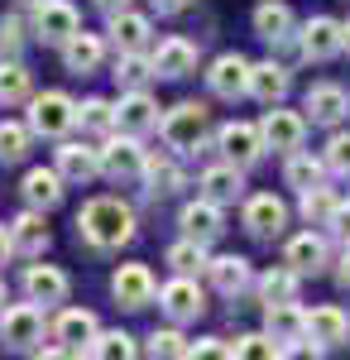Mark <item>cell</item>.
<instances>
[{"mask_svg":"<svg viewBox=\"0 0 350 360\" xmlns=\"http://www.w3.org/2000/svg\"><path fill=\"white\" fill-rule=\"evenodd\" d=\"M77 236L91 250H120L135 240V207L120 197H91L77 212Z\"/></svg>","mask_w":350,"mask_h":360,"instance_id":"1","label":"cell"},{"mask_svg":"<svg viewBox=\"0 0 350 360\" xmlns=\"http://www.w3.org/2000/svg\"><path fill=\"white\" fill-rule=\"evenodd\" d=\"M207 130H212V111H207L202 101H178V106H168V111H163V125H159L163 144H168L173 154H197V149L207 144Z\"/></svg>","mask_w":350,"mask_h":360,"instance_id":"2","label":"cell"},{"mask_svg":"<svg viewBox=\"0 0 350 360\" xmlns=\"http://www.w3.org/2000/svg\"><path fill=\"white\" fill-rule=\"evenodd\" d=\"M25 120L39 139H67V130H77V101L67 91H39V96H29Z\"/></svg>","mask_w":350,"mask_h":360,"instance_id":"3","label":"cell"},{"mask_svg":"<svg viewBox=\"0 0 350 360\" xmlns=\"http://www.w3.org/2000/svg\"><path fill=\"white\" fill-rule=\"evenodd\" d=\"M149 159L154 154L139 144V135H125V130L106 135V144H101V168H106V178H115V183H139L149 173Z\"/></svg>","mask_w":350,"mask_h":360,"instance_id":"4","label":"cell"},{"mask_svg":"<svg viewBox=\"0 0 350 360\" xmlns=\"http://www.w3.org/2000/svg\"><path fill=\"white\" fill-rule=\"evenodd\" d=\"M0 341L10 351H39L44 346V307L34 303V298L0 307Z\"/></svg>","mask_w":350,"mask_h":360,"instance_id":"5","label":"cell"},{"mask_svg":"<svg viewBox=\"0 0 350 360\" xmlns=\"http://www.w3.org/2000/svg\"><path fill=\"white\" fill-rule=\"evenodd\" d=\"M216 149H221V159H231V164H259L264 154H269V144H264V130L259 125H249V120H226L221 130H216Z\"/></svg>","mask_w":350,"mask_h":360,"instance_id":"6","label":"cell"},{"mask_svg":"<svg viewBox=\"0 0 350 360\" xmlns=\"http://www.w3.org/2000/svg\"><path fill=\"white\" fill-rule=\"evenodd\" d=\"M297 49L307 63H331L336 53H346V25L331 20V15H312L297 29Z\"/></svg>","mask_w":350,"mask_h":360,"instance_id":"7","label":"cell"},{"mask_svg":"<svg viewBox=\"0 0 350 360\" xmlns=\"http://www.w3.org/2000/svg\"><path fill=\"white\" fill-rule=\"evenodd\" d=\"M259 130H264V144H269L273 154L288 159V154H297V149L307 144V115H302V111H283V101H278V106L264 111Z\"/></svg>","mask_w":350,"mask_h":360,"instance_id":"8","label":"cell"},{"mask_svg":"<svg viewBox=\"0 0 350 360\" xmlns=\"http://www.w3.org/2000/svg\"><path fill=\"white\" fill-rule=\"evenodd\" d=\"M53 168L67 178V183H96V178H106V168H101V149H91V144H82V139H58L53 149Z\"/></svg>","mask_w":350,"mask_h":360,"instance_id":"9","label":"cell"},{"mask_svg":"<svg viewBox=\"0 0 350 360\" xmlns=\"http://www.w3.org/2000/svg\"><path fill=\"white\" fill-rule=\"evenodd\" d=\"M240 226L254 236V240H273V236H283V226H288V207H283V197H273V193L245 197Z\"/></svg>","mask_w":350,"mask_h":360,"instance_id":"10","label":"cell"},{"mask_svg":"<svg viewBox=\"0 0 350 360\" xmlns=\"http://www.w3.org/2000/svg\"><path fill=\"white\" fill-rule=\"evenodd\" d=\"M159 307L173 317V322H197V317L207 312V293H202L197 274H173L168 278V283L159 288Z\"/></svg>","mask_w":350,"mask_h":360,"instance_id":"11","label":"cell"},{"mask_svg":"<svg viewBox=\"0 0 350 360\" xmlns=\"http://www.w3.org/2000/svg\"><path fill=\"white\" fill-rule=\"evenodd\" d=\"M34 39H44V44H67L72 34L82 29V20H77V5L72 0H39L34 5Z\"/></svg>","mask_w":350,"mask_h":360,"instance_id":"12","label":"cell"},{"mask_svg":"<svg viewBox=\"0 0 350 360\" xmlns=\"http://www.w3.org/2000/svg\"><path fill=\"white\" fill-rule=\"evenodd\" d=\"M110 293H115V303L125 307V312L149 307L154 298H159L154 269H149V264H120V269H115V278H110Z\"/></svg>","mask_w":350,"mask_h":360,"instance_id":"13","label":"cell"},{"mask_svg":"<svg viewBox=\"0 0 350 360\" xmlns=\"http://www.w3.org/2000/svg\"><path fill=\"white\" fill-rule=\"evenodd\" d=\"M115 120H120V130L125 135H154L163 125L159 115V101L149 96V86H139V91H120V101H115Z\"/></svg>","mask_w":350,"mask_h":360,"instance_id":"14","label":"cell"},{"mask_svg":"<svg viewBox=\"0 0 350 360\" xmlns=\"http://www.w3.org/2000/svg\"><path fill=\"white\" fill-rule=\"evenodd\" d=\"M249 58L245 53H221L212 58V68H207V86H212V96H226V101H235V96H249Z\"/></svg>","mask_w":350,"mask_h":360,"instance_id":"15","label":"cell"},{"mask_svg":"<svg viewBox=\"0 0 350 360\" xmlns=\"http://www.w3.org/2000/svg\"><path fill=\"white\" fill-rule=\"evenodd\" d=\"M302 111H307V120H312V125L336 130V125L350 115V91H346V86H336V82H317L312 91H307Z\"/></svg>","mask_w":350,"mask_h":360,"instance_id":"16","label":"cell"},{"mask_svg":"<svg viewBox=\"0 0 350 360\" xmlns=\"http://www.w3.org/2000/svg\"><path fill=\"white\" fill-rule=\"evenodd\" d=\"M283 264H293L302 278H307V274H322L326 264H331V245H326V236L307 226L302 236H293V240L283 245Z\"/></svg>","mask_w":350,"mask_h":360,"instance_id":"17","label":"cell"},{"mask_svg":"<svg viewBox=\"0 0 350 360\" xmlns=\"http://www.w3.org/2000/svg\"><path fill=\"white\" fill-rule=\"evenodd\" d=\"M110 44H115V53H149V44H154V25H149V15H139V10H120V15H110Z\"/></svg>","mask_w":350,"mask_h":360,"instance_id":"18","label":"cell"},{"mask_svg":"<svg viewBox=\"0 0 350 360\" xmlns=\"http://www.w3.org/2000/svg\"><path fill=\"white\" fill-rule=\"evenodd\" d=\"M207 278H212V288L221 298H240V293L254 288V269H249L245 255H216L207 264Z\"/></svg>","mask_w":350,"mask_h":360,"instance_id":"19","label":"cell"},{"mask_svg":"<svg viewBox=\"0 0 350 360\" xmlns=\"http://www.w3.org/2000/svg\"><path fill=\"white\" fill-rule=\"evenodd\" d=\"M178 226H183V236L212 245V240H221V231H226V212H221V202H212V197H197V202L183 207Z\"/></svg>","mask_w":350,"mask_h":360,"instance_id":"20","label":"cell"},{"mask_svg":"<svg viewBox=\"0 0 350 360\" xmlns=\"http://www.w3.org/2000/svg\"><path fill=\"white\" fill-rule=\"evenodd\" d=\"M197 188H202V197H212V202H221V207H231V202H240V193H245V168L231 164V159H221V164L202 168Z\"/></svg>","mask_w":350,"mask_h":360,"instance_id":"21","label":"cell"},{"mask_svg":"<svg viewBox=\"0 0 350 360\" xmlns=\"http://www.w3.org/2000/svg\"><path fill=\"white\" fill-rule=\"evenodd\" d=\"M63 193H67V178L58 168H29L25 183H20L25 207H39V212H53L58 202H63Z\"/></svg>","mask_w":350,"mask_h":360,"instance_id":"22","label":"cell"},{"mask_svg":"<svg viewBox=\"0 0 350 360\" xmlns=\"http://www.w3.org/2000/svg\"><path fill=\"white\" fill-rule=\"evenodd\" d=\"M96 332H101V322H96V312H86V307H63L58 322H53V341L72 346L77 356L96 341Z\"/></svg>","mask_w":350,"mask_h":360,"instance_id":"23","label":"cell"},{"mask_svg":"<svg viewBox=\"0 0 350 360\" xmlns=\"http://www.w3.org/2000/svg\"><path fill=\"white\" fill-rule=\"evenodd\" d=\"M67 288H72V278L63 274L58 264H29L25 269V293L34 303H67Z\"/></svg>","mask_w":350,"mask_h":360,"instance_id":"24","label":"cell"},{"mask_svg":"<svg viewBox=\"0 0 350 360\" xmlns=\"http://www.w3.org/2000/svg\"><path fill=\"white\" fill-rule=\"evenodd\" d=\"M10 240H15V255L39 259V255L48 250V221H44V212H39V207H25V212L10 221Z\"/></svg>","mask_w":350,"mask_h":360,"instance_id":"25","label":"cell"},{"mask_svg":"<svg viewBox=\"0 0 350 360\" xmlns=\"http://www.w3.org/2000/svg\"><path fill=\"white\" fill-rule=\"evenodd\" d=\"M307 336H312V341H322L326 351H331V346H346V341H350L346 307H336V303L312 307V312H307Z\"/></svg>","mask_w":350,"mask_h":360,"instance_id":"26","label":"cell"},{"mask_svg":"<svg viewBox=\"0 0 350 360\" xmlns=\"http://www.w3.org/2000/svg\"><path fill=\"white\" fill-rule=\"evenodd\" d=\"M101 58H106V39H101V34L77 29V34L63 44V68H67V72H77V77L96 72V68H101Z\"/></svg>","mask_w":350,"mask_h":360,"instance_id":"27","label":"cell"},{"mask_svg":"<svg viewBox=\"0 0 350 360\" xmlns=\"http://www.w3.org/2000/svg\"><path fill=\"white\" fill-rule=\"evenodd\" d=\"M293 29H297L293 10H288L283 0H259V5H254V34H259L264 44H273V49L288 44V39H297Z\"/></svg>","mask_w":350,"mask_h":360,"instance_id":"28","label":"cell"},{"mask_svg":"<svg viewBox=\"0 0 350 360\" xmlns=\"http://www.w3.org/2000/svg\"><path fill=\"white\" fill-rule=\"evenodd\" d=\"M249 96H254L259 106H278V101L288 96V68L273 63V58L254 63V68H249Z\"/></svg>","mask_w":350,"mask_h":360,"instance_id":"29","label":"cell"},{"mask_svg":"<svg viewBox=\"0 0 350 360\" xmlns=\"http://www.w3.org/2000/svg\"><path fill=\"white\" fill-rule=\"evenodd\" d=\"M154 53V68H159V77H188L197 72V44L192 39H163L159 49H149Z\"/></svg>","mask_w":350,"mask_h":360,"instance_id":"30","label":"cell"},{"mask_svg":"<svg viewBox=\"0 0 350 360\" xmlns=\"http://www.w3.org/2000/svg\"><path fill=\"white\" fill-rule=\"evenodd\" d=\"M264 332H273L278 341H302L307 336V307H297V298L293 303H269L264 307Z\"/></svg>","mask_w":350,"mask_h":360,"instance_id":"31","label":"cell"},{"mask_svg":"<svg viewBox=\"0 0 350 360\" xmlns=\"http://www.w3.org/2000/svg\"><path fill=\"white\" fill-rule=\"evenodd\" d=\"M326 154H312V149H297V154H288V164H283V183L288 188H297V193H307V188H317V183H326Z\"/></svg>","mask_w":350,"mask_h":360,"instance_id":"32","label":"cell"},{"mask_svg":"<svg viewBox=\"0 0 350 360\" xmlns=\"http://www.w3.org/2000/svg\"><path fill=\"white\" fill-rule=\"evenodd\" d=\"M254 288H259V303H293L297 288H302V274H297L293 264H273V269H264V274L254 278Z\"/></svg>","mask_w":350,"mask_h":360,"instance_id":"33","label":"cell"},{"mask_svg":"<svg viewBox=\"0 0 350 360\" xmlns=\"http://www.w3.org/2000/svg\"><path fill=\"white\" fill-rule=\"evenodd\" d=\"M34 77L20 58H0V106H29Z\"/></svg>","mask_w":350,"mask_h":360,"instance_id":"34","label":"cell"},{"mask_svg":"<svg viewBox=\"0 0 350 360\" xmlns=\"http://www.w3.org/2000/svg\"><path fill=\"white\" fill-rule=\"evenodd\" d=\"M115 86L120 91H139V86H149L159 77V68H154V53H115Z\"/></svg>","mask_w":350,"mask_h":360,"instance_id":"35","label":"cell"},{"mask_svg":"<svg viewBox=\"0 0 350 360\" xmlns=\"http://www.w3.org/2000/svg\"><path fill=\"white\" fill-rule=\"evenodd\" d=\"M297 197H302V202H297V217L307 226H331L336 207H341V193L326 188V183H317V188H307V193H297Z\"/></svg>","mask_w":350,"mask_h":360,"instance_id":"36","label":"cell"},{"mask_svg":"<svg viewBox=\"0 0 350 360\" xmlns=\"http://www.w3.org/2000/svg\"><path fill=\"white\" fill-rule=\"evenodd\" d=\"M293 346L288 341H278L273 332H249V336H235L231 341V356L235 360H278V356H288Z\"/></svg>","mask_w":350,"mask_h":360,"instance_id":"37","label":"cell"},{"mask_svg":"<svg viewBox=\"0 0 350 360\" xmlns=\"http://www.w3.org/2000/svg\"><path fill=\"white\" fill-rule=\"evenodd\" d=\"M163 259H168V269H173V274H207V264H212L207 245H202V240H192V236L173 240Z\"/></svg>","mask_w":350,"mask_h":360,"instance_id":"38","label":"cell"},{"mask_svg":"<svg viewBox=\"0 0 350 360\" xmlns=\"http://www.w3.org/2000/svg\"><path fill=\"white\" fill-rule=\"evenodd\" d=\"M77 125H82V130H91V135H115V130H120L115 106H110L106 96H86V101L77 106Z\"/></svg>","mask_w":350,"mask_h":360,"instance_id":"39","label":"cell"},{"mask_svg":"<svg viewBox=\"0 0 350 360\" xmlns=\"http://www.w3.org/2000/svg\"><path fill=\"white\" fill-rule=\"evenodd\" d=\"M34 139L39 135L29 130V120H0V164H20Z\"/></svg>","mask_w":350,"mask_h":360,"instance_id":"40","label":"cell"},{"mask_svg":"<svg viewBox=\"0 0 350 360\" xmlns=\"http://www.w3.org/2000/svg\"><path fill=\"white\" fill-rule=\"evenodd\" d=\"M144 183H149V197H173L188 188V178H183V168L168 164V159H149V173H144Z\"/></svg>","mask_w":350,"mask_h":360,"instance_id":"41","label":"cell"},{"mask_svg":"<svg viewBox=\"0 0 350 360\" xmlns=\"http://www.w3.org/2000/svg\"><path fill=\"white\" fill-rule=\"evenodd\" d=\"M86 356H96V360H130V356H139V346H135V336H130V332H96V341L86 346Z\"/></svg>","mask_w":350,"mask_h":360,"instance_id":"42","label":"cell"},{"mask_svg":"<svg viewBox=\"0 0 350 360\" xmlns=\"http://www.w3.org/2000/svg\"><path fill=\"white\" fill-rule=\"evenodd\" d=\"M144 351L154 360H173V356H188V336L178 332V327H159V332L144 341Z\"/></svg>","mask_w":350,"mask_h":360,"instance_id":"43","label":"cell"},{"mask_svg":"<svg viewBox=\"0 0 350 360\" xmlns=\"http://www.w3.org/2000/svg\"><path fill=\"white\" fill-rule=\"evenodd\" d=\"M326 168L336 173V178H350V130H336V135L326 139Z\"/></svg>","mask_w":350,"mask_h":360,"instance_id":"44","label":"cell"},{"mask_svg":"<svg viewBox=\"0 0 350 360\" xmlns=\"http://www.w3.org/2000/svg\"><path fill=\"white\" fill-rule=\"evenodd\" d=\"M25 49V20H0V58H20Z\"/></svg>","mask_w":350,"mask_h":360,"instance_id":"45","label":"cell"},{"mask_svg":"<svg viewBox=\"0 0 350 360\" xmlns=\"http://www.w3.org/2000/svg\"><path fill=\"white\" fill-rule=\"evenodd\" d=\"M212 356H231V341H216V336L188 341V360H212Z\"/></svg>","mask_w":350,"mask_h":360,"instance_id":"46","label":"cell"},{"mask_svg":"<svg viewBox=\"0 0 350 360\" xmlns=\"http://www.w3.org/2000/svg\"><path fill=\"white\" fill-rule=\"evenodd\" d=\"M326 231H331L341 245H350V202H341V207H336V217H331V226H326Z\"/></svg>","mask_w":350,"mask_h":360,"instance_id":"47","label":"cell"},{"mask_svg":"<svg viewBox=\"0 0 350 360\" xmlns=\"http://www.w3.org/2000/svg\"><path fill=\"white\" fill-rule=\"evenodd\" d=\"M91 5H96V10H101V15H120V10H130V5H135V0H91Z\"/></svg>","mask_w":350,"mask_h":360,"instance_id":"48","label":"cell"},{"mask_svg":"<svg viewBox=\"0 0 350 360\" xmlns=\"http://www.w3.org/2000/svg\"><path fill=\"white\" fill-rule=\"evenodd\" d=\"M336 283H341V288H350V245L341 250V259H336Z\"/></svg>","mask_w":350,"mask_h":360,"instance_id":"49","label":"cell"},{"mask_svg":"<svg viewBox=\"0 0 350 360\" xmlns=\"http://www.w3.org/2000/svg\"><path fill=\"white\" fill-rule=\"evenodd\" d=\"M15 255V240H10V226H0V264Z\"/></svg>","mask_w":350,"mask_h":360,"instance_id":"50","label":"cell"},{"mask_svg":"<svg viewBox=\"0 0 350 360\" xmlns=\"http://www.w3.org/2000/svg\"><path fill=\"white\" fill-rule=\"evenodd\" d=\"M149 5H154V10H159V15H178V10H183V5H188V0H149Z\"/></svg>","mask_w":350,"mask_h":360,"instance_id":"51","label":"cell"},{"mask_svg":"<svg viewBox=\"0 0 350 360\" xmlns=\"http://www.w3.org/2000/svg\"><path fill=\"white\" fill-rule=\"evenodd\" d=\"M346 53H350V20H346Z\"/></svg>","mask_w":350,"mask_h":360,"instance_id":"52","label":"cell"},{"mask_svg":"<svg viewBox=\"0 0 350 360\" xmlns=\"http://www.w3.org/2000/svg\"><path fill=\"white\" fill-rule=\"evenodd\" d=\"M0 307H5V283H0Z\"/></svg>","mask_w":350,"mask_h":360,"instance_id":"53","label":"cell"},{"mask_svg":"<svg viewBox=\"0 0 350 360\" xmlns=\"http://www.w3.org/2000/svg\"><path fill=\"white\" fill-rule=\"evenodd\" d=\"M20 5H39V0H20Z\"/></svg>","mask_w":350,"mask_h":360,"instance_id":"54","label":"cell"}]
</instances>
